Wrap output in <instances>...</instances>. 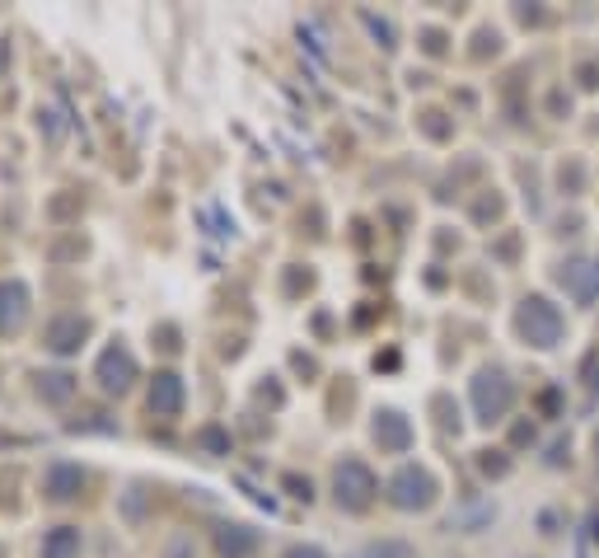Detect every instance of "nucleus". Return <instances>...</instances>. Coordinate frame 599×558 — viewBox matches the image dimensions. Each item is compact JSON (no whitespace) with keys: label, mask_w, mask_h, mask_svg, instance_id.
Masks as SVG:
<instances>
[{"label":"nucleus","mask_w":599,"mask_h":558,"mask_svg":"<svg viewBox=\"0 0 599 558\" xmlns=\"http://www.w3.org/2000/svg\"><path fill=\"white\" fill-rule=\"evenodd\" d=\"M375 493H380V484H375V474H370L366 460H342L338 470H333V498H338V507L366 511L375 502Z\"/></svg>","instance_id":"f03ea898"},{"label":"nucleus","mask_w":599,"mask_h":558,"mask_svg":"<svg viewBox=\"0 0 599 558\" xmlns=\"http://www.w3.org/2000/svg\"><path fill=\"white\" fill-rule=\"evenodd\" d=\"M81 488H85V470H81V464H71V460H52V464L42 470V493H47V498L66 502V498H75Z\"/></svg>","instance_id":"0eeeda50"},{"label":"nucleus","mask_w":599,"mask_h":558,"mask_svg":"<svg viewBox=\"0 0 599 558\" xmlns=\"http://www.w3.org/2000/svg\"><path fill=\"white\" fill-rule=\"evenodd\" d=\"M42 558H81V525H57V531H47Z\"/></svg>","instance_id":"ddd939ff"},{"label":"nucleus","mask_w":599,"mask_h":558,"mask_svg":"<svg viewBox=\"0 0 599 558\" xmlns=\"http://www.w3.org/2000/svg\"><path fill=\"white\" fill-rule=\"evenodd\" d=\"M515 404V385L506 380V371H478L473 380V409H478L482 423H501Z\"/></svg>","instance_id":"7ed1b4c3"},{"label":"nucleus","mask_w":599,"mask_h":558,"mask_svg":"<svg viewBox=\"0 0 599 558\" xmlns=\"http://www.w3.org/2000/svg\"><path fill=\"white\" fill-rule=\"evenodd\" d=\"M89 338V319H81V315H61V319H52L47 324V348L52 352H75Z\"/></svg>","instance_id":"1a4fd4ad"},{"label":"nucleus","mask_w":599,"mask_h":558,"mask_svg":"<svg viewBox=\"0 0 599 558\" xmlns=\"http://www.w3.org/2000/svg\"><path fill=\"white\" fill-rule=\"evenodd\" d=\"M286 558H328V554H323L319 545H291V549H286Z\"/></svg>","instance_id":"f3484780"},{"label":"nucleus","mask_w":599,"mask_h":558,"mask_svg":"<svg viewBox=\"0 0 599 558\" xmlns=\"http://www.w3.org/2000/svg\"><path fill=\"white\" fill-rule=\"evenodd\" d=\"M431 498H436V478L427 470H417V464H403L389 478V502L399 511H421V507H431Z\"/></svg>","instance_id":"20e7f679"},{"label":"nucleus","mask_w":599,"mask_h":558,"mask_svg":"<svg viewBox=\"0 0 599 558\" xmlns=\"http://www.w3.org/2000/svg\"><path fill=\"white\" fill-rule=\"evenodd\" d=\"M366 554H370V558H417V549L403 545V539H375Z\"/></svg>","instance_id":"2eb2a0df"},{"label":"nucleus","mask_w":599,"mask_h":558,"mask_svg":"<svg viewBox=\"0 0 599 558\" xmlns=\"http://www.w3.org/2000/svg\"><path fill=\"white\" fill-rule=\"evenodd\" d=\"M360 20H366V28H370L375 38H384V48H393V28L384 20H375V14H360Z\"/></svg>","instance_id":"dca6fc26"},{"label":"nucleus","mask_w":599,"mask_h":558,"mask_svg":"<svg viewBox=\"0 0 599 558\" xmlns=\"http://www.w3.org/2000/svg\"><path fill=\"white\" fill-rule=\"evenodd\" d=\"M28 315V287L24 282H0V333H20Z\"/></svg>","instance_id":"9b49d317"},{"label":"nucleus","mask_w":599,"mask_h":558,"mask_svg":"<svg viewBox=\"0 0 599 558\" xmlns=\"http://www.w3.org/2000/svg\"><path fill=\"white\" fill-rule=\"evenodd\" d=\"M375 441H380V451H407L413 446V427H407V417L399 409H380L375 413Z\"/></svg>","instance_id":"6e6552de"},{"label":"nucleus","mask_w":599,"mask_h":558,"mask_svg":"<svg viewBox=\"0 0 599 558\" xmlns=\"http://www.w3.org/2000/svg\"><path fill=\"white\" fill-rule=\"evenodd\" d=\"M216 549H220V558H248L258 549V531H248V525H220Z\"/></svg>","instance_id":"f8f14e48"},{"label":"nucleus","mask_w":599,"mask_h":558,"mask_svg":"<svg viewBox=\"0 0 599 558\" xmlns=\"http://www.w3.org/2000/svg\"><path fill=\"white\" fill-rule=\"evenodd\" d=\"M38 395L47 404H66L75 395V376H66V371H47V376H38Z\"/></svg>","instance_id":"4468645a"},{"label":"nucleus","mask_w":599,"mask_h":558,"mask_svg":"<svg viewBox=\"0 0 599 558\" xmlns=\"http://www.w3.org/2000/svg\"><path fill=\"white\" fill-rule=\"evenodd\" d=\"M558 282L576 305L599 301V258H566L558 268Z\"/></svg>","instance_id":"39448f33"},{"label":"nucleus","mask_w":599,"mask_h":558,"mask_svg":"<svg viewBox=\"0 0 599 558\" xmlns=\"http://www.w3.org/2000/svg\"><path fill=\"white\" fill-rule=\"evenodd\" d=\"M150 413H160V417L183 413V380L173 376V371H160V376L150 380Z\"/></svg>","instance_id":"9d476101"},{"label":"nucleus","mask_w":599,"mask_h":558,"mask_svg":"<svg viewBox=\"0 0 599 558\" xmlns=\"http://www.w3.org/2000/svg\"><path fill=\"white\" fill-rule=\"evenodd\" d=\"M515 329L525 333L534 348H558L566 333V319L548 296H525L519 301V315H515Z\"/></svg>","instance_id":"f257e3e1"},{"label":"nucleus","mask_w":599,"mask_h":558,"mask_svg":"<svg viewBox=\"0 0 599 558\" xmlns=\"http://www.w3.org/2000/svg\"><path fill=\"white\" fill-rule=\"evenodd\" d=\"M94 380H99L108 395H127L132 380H136V356L122 348V343H113V348L99 356V366H94Z\"/></svg>","instance_id":"423d86ee"}]
</instances>
